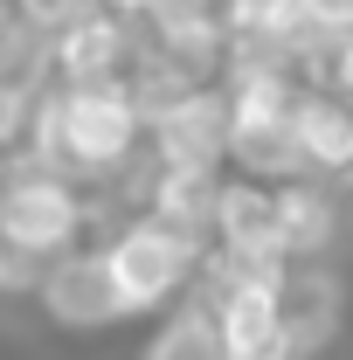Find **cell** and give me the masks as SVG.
<instances>
[{
  "instance_id": "6da1fadb",
  "label": "cell",
  "mask_w": 353,
  "mask_h": 360,
  "mask_svg": "<svg viewBox=\"0 0 353 360\" xmlns=\"http://www.w3.org/2000/svg\"><path fill=\"white\" fill-rule=\"evenodd\" d=\"M28 160H49L90 187H118L146 160V104L132 84H35L28 97Z\"/></svg>"
},
{
  "instance_id": "7a4b0ae2",
  "label": "cell",
  "mask_w": 353,
  "mask_h": 360,
  "mask_svg": "<svg viewBox=\"0 0 353 360\" xmlns=\"http://www.w3.org/2000/svg\"><path fill=\"white\" fill-rule=\"evenodd\" d=\"M104 222H111V208H104V194L90 180L63 174L49 160H28V153L0 160V243L35 250L49 264V257L90 243Z\"/></svg>"
},
{
  "instance_id": "3957f363",
  "label": "cell",
  "mask_w": 353,
  "mask_h": 360,
  "mask_svg": "<svg viewBox=\"0 0 353 360\" xmlns=\"http://www.w3.org/2000/svg\"><path fill=\"white\" fill-rule=\"evenodd\" d=\"M97 236H104L97 250H104V264L118 277L132 319L167 312V305H180V298L201 284L208 236H194V229H174V222H160V215H146V208H118Z\"/></svg>"
},
{
  "instance_id": "277c9868",
  "label": "cell",
  "mask_w": 353,
  "mask_h": 360,
  "mask_svg": "<svg viewBox=\"0 0 353 360\" xmlns=\"http://www.w3.org/2000/svg\"><path fill=\"white\" fill-rule=\"evenodd\" d=\"M28 305H35L56 333H70V340H97V333H111V326H132L125 291H118V277H111V264H104L97 243H77V250L49 257Z\"/></svg>"
},
{
  "instance_id": "5b68a950",
  "label": "cell",
  "mask_w": 353,
  "mask_h": 360,
  "mask_svg": "<svg viewBox=\"0 0 353 360\" xmlns=\"http://www.w3.org/2000/svg\"><path fill=\"white\" fill-rule=\"evenodd\" d=\"M146 160L160 167H229V97L222 77L180 84L174 97L146 104Z\"/></svg>"
},
{
  "instance_id": "8992f818",
  "label": "cell",
  "mask_w": 353,
  "mask_h": 360,
  "mask_svg": "<svg viewBox=\"0 0 353 360\" xmlns=\"http://www.w3.org/2000/svg\"><path fill=\"white\" fill-rule=\"evenodd\" d=\"M139 70V21L90 0L49 35V84H125Z\"/></svg>"
},
{
  "instance_id": "52a82bcc",
  "label": "cell",
  "mask_w": 353,
  "mask_h": 360,
  "mask_svg": "<svg viewBox=\"0 0 353 360\" xmlns=\"http://www.w3.org/2000/svg\"><path fill=\"white\" fill-rule=\"evenodd\" d=\"M353 194L326 174H291L277 180V250L284 264H319V257H340L353 229Z\"/></svg>"
},
{
  "instance_id": "ba28073f",
  "label": "cell",
  "mask_w": 353,
  "mask_h": 360,
  "mask_svg": "<svg viewBox=\"0 0 353 360\" xmlns=\"http://www.w3.org/2000/svg\"><path fill=\"white\" fill-rule=\"evenodd\" d=\"M347 298H353V277L340 270V257H319V264H291L284 270V326H291V340H298L305 360H319L340 340Z\"/></svg>"
},
{
  "instance_id": "9c48e42d",
  "label": "cell",
  "mask_w": 353,
  "mask_h": 360,
  "mask_svg": "<svg viewBox=\"0 0 353 360\" xmlns=\"http://www.w3.org/2000/svg\"><path fill=\"white\" fill-rule=\"evenodd\" d=\"M208 243L215 250H277V180L257 174H222L215 187V215H208Z\"/></svg>"
},
{
  "instance_id": "30bf717a",
  "label": "cell",
  "mask_w": 353,
  "mask_h": 360,
  "mask_svg": "<svg viewBox=\"0 0 353 360\" xmlns=\"http://www.w3.org/2000/svg\"><path fill=\"white\" fill-rule=\"evenodd\" d=\"M222 7V28H229V42L243 49H270V56H305V42L319 35V21H312L305 0H215Z\"/></svg>"
},
{
  "instance_id": "8fae6325",
  "label": "cell",
  "mask_w": 353,
  "mask_h": 360,
  "mask_svg": "<svg viewBox=\"0 0 353 360\" xmlns=\"http://www.w3.org/2000/svg\"><path fill=\"white\" fill-rule=\"evenodd\" d=\"M139 360H222V347H215V312H208V298H201V291H187L180 305L153 312V333H146Z\"/></svg>"
},
{
  "instance_id": "7c38bea8",
  "label": "cell",
  "mask_w": 353,
  "mask_h": 360,
  "mask_svg": "<svg viewBox=\"0 0 353 360\" xmlns=\"http://www.w3.org/2000/svg\"><path fill=\"white\" fill-rule=\"evenodd\" d=\"M42 77H49V35L28 28L0 0V84H42Z\"/></svg>"
},
{
  "instance_id": "4fadbf2b",
  "label": "cell",
  "mask_w": 353,
  "mask_h": 360,
  "mask_svg": "<svg viewBox=\"0 0 353 360\" xmlns=\"http://www.w3.org/2000/svg\"><path fill=\"white\" fill-rule=\"evenodd\" d=\"M35 284H42V257H35V250L0 243V305H28V298H35Z\"/></svg>"
},
{
  "instance_id": "5bb4252c",
  "label": "cell",
  "mask_w": 353,
  "mask_h": 360,
  "mask_svg": "<svg viewBox=\"0 0 353 360\" xmlns=\"http://www.w3.org/2000/svg\"><path fill=\"white\" fill-rule=\"evenodd\" d=\"M7 7H14V14H21L28 28H42V35H56V28H63L70 14H84L90 0H7Z\"/></svg>"
},
{
  "instance_id": "9a60e30c",
  "label": "cell",
  "mask_w": 353,
  "mask_h": 360,
  "mask_svg": "<svg viewBox=\"0 0 353 360\" xmlns=\"http://www.w3.org/2000/svg\"><path fill=\"white\" fill-rule=\"evenodd\" d=\"M319 28H353V0H305Z\"/></svg>"
},
{
  "instance_id": "2e32d148",
  "label": "cell",
  "mask_w": 353,
  "mask_h": 360,
  "mask_svg": "<svg viewBox=\"0 0 353 360\" xmlns=\"http://www.w3.org/2000/svg\"><path fill=\"white\" fill-rule=\"evenodd\" d=\"M97 7H111V14H125V21H146L160 0H97Z\"/></svg>"
}]
</instances>
